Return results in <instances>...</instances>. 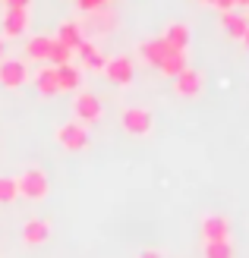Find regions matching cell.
Here are the masks:
<instances>
[{"label": "cell", "mask_w": 249, "mask_h": 258, "mask_svg": "<svg viewBox=\"0 0 249 258\" xmlns=\"http://www.w3.org/2000/svg\"><path fill=\"white\" fill-rule=\"evenodd\" d=\"M16 186H19V196L32 199V202H38V199L47 196V176H44V170H38V167L25 170V173L16 179Z\"/></svg>", "instance_id": "6da1fadb"}, {"label": "cell", "mask_w": 249, "mask_h": 258, "mask_svg": "<svg viewBox=\"0 0 249 258\" xmlns=\"http://www.w3.org/2000/svg\"><path fill=\"white\" fill-rule=\"evenodd\" d=\"M120 123H123V129H126L129 136H148V133H152V126H155L152 113H148V110H142V107H129V110H123Z\"/></svg>", "instance_id": "7a4b0ae2"}, {"label": "cell", "mask_w": 249, "mask_h": 258, "mask_svg": "<svg viewBox=\"0 0 249 258\" xmlns=\"http://www.w3.org/2000/svg\"><path fill=\"white\" fill-rule=\"evenodd\" d=\"M57 142L67 151H85L88 148V133H85L82 123H67V126L57 129Z\"/></svg>", "instance_id": "3957f363"}, {"label": "cell", "mask_w": 249, "mask_h": 258, "mask_svg": "<svg viewBox=\"0 0 249 258\" xmlns=\"http://www.w3.org/2000/svg\"><path fill=\"white\" fill-rule=\"evenodd\" d=\"M29 79V67L22 60H4L0 63V85L4 88H19Z\"/></svg>", "instance_id": "277c9868"}, {"label": "cell", "mask_w": 249, "mask_h": 258, "mask_svg": "<svg viewBox=\"0 0 249 258\" xmlns=\"http://www.w3.org/2000/svg\"><path fill=\"white\" fill-rule=\"evenodd\" d=\"M202 236H205V242H227V239H230V224H227V217L208 214L205 221H202Z\"/></svg>", "instance_id": "5b68a950"}, {"label": "cell", "mask_w": 249, "mask_h": 258, "mask_svg": "<svg viewBox=\"0 0 249 258\" xmlns=\"http://www.w3.org/2000/svg\"><path fill=\"white\" fill-rule=\"evenodd\" d=\"M174 88H177L180 98H195V95L202 92V73L186 67L180 76H174Z\"/></svg>", "instance_id": "8992f818"}, {"label": "cell", "mask_w": 249, "mask_h": 258, "mask_svg": "<svg viewBox=\"0 0 249 258\" xmlns=\"http://www.w3.org/2000/svg\"><path fill=\"white\" fill-rule=\"evenodd\" d=\"M133 60H126V57H114L108 60V67H104V76L114 82V85H129L133 82Z\"/></svg>", "instance_id": "52a82bcc"}, {"label": "cell", "mask_w": 249, "mask_h": 258, "mask_svg": "<svg viewBox=\"0 0 249 258\" xmlns=\"http://www.w3.org/2000/svg\"><path fill=\"white\" fill-rule=\"evenodd\" d=\"M73 107H76V117H79L82 123H95L101 117V101L91 92H79V98H76Z\"/></svg>", "instance_id": "ba28073f"}, {"label": "cell", "mask_w": 249, "mask_h": 258, "mask_svg": "<svg viewBox=\"0 0 249 258\" xmlns=\"http://www.w3.org/2000/svg\"><path fill=\"white\" fill-rule=\"evenodd\" d=\"M167 50H170V44L164 41V38H152V41H142V44H139L142 60L152 63V67H161V60L167 57Z\"/></svg>", "instance_id": "9c48e42d"}, {"label": "cell", "mask_w": 249, "mask_h": 258, "mask_svg": "<svg viewBox=\"0 0 249 258\" xmlns=\"http://www.w3.org/2000/svg\"><path fill=\"white\" fill-rule=\"evenodd\" d=\"M29 29V10H7L4 16V35L7 38H19Z\"/></svg>", "instance_id": "30bf717a"}, {"label": "cell", "mask_w": 249, "mask_h": 258, "mask_svg": "<svg viewBox=\"0 0 249 258\" xmlns=\"http://www.w3.org/2000/svg\"><path fill=\"white\" fill-rule=\"evenodd\" d=\"M57 85H60V92H76V88H82V70L73 67V63L57 67Z\"/></svg>", "instance_id": "8fae6325"}, {"label": "cell", "mask_w": 249, "mask_h": 258, "mask_svg": "<svg viewBox=\"0 0 249 258\" xmlns=\"http://www.w3.org/2000/svg\"><path fill=\"white\" fill-rule=\"evenodd\" d=\"M47 236H51L47 221H25V227H22V239L29 242V246H41V242H47Z\"/></svg>", "instance_id": "7c38bea8"}, {"label": "cell", "mask_w": 249, "mask_h": 258, "mask_svg": "<svg viewBox=\"0 0 249 258\" xmlns=\"http://www.w3.org/2000/svg\"><path fill=\"white\" fill-rule=\"evenodd\" d=\"M158 70L167 76V79L180 76L183 70H186V50H174V47H170V50H167V57L161 60V67H158Z\"/></svg>", "instance_id": "4fadbf2b"}, {"label": "cell", "mask_w": 249, "mask_h": 258, "mask_svg": "<svg viewBox=\"0 0 249 258\" xmlns=\"http://www.w3.org/2000/svg\"><path fill=\"white\" fill-rule=\"evenodd\" d=\"M76 54L82 57V63H85L88 70H101V73H104V67H108V57H104L95 44H88V41H82L79 47H76Z\"/></svg>", "instance_id": "5bb4252c"}, {"label": "cell", "mask_w": 249, "mask_h": 258, "mask_svg": "<svg viewBox=\"0 0 249 258\" xmlns=\"http://www.w3.org/2000/svg\"><path fill=\"white\" fill-rule=\"evenodd\" d=\"M57 41H60V44H67L73 54H76V47L82 44V25H79V22H63V25H60V32H57Z\"/></svg>", "instance_id": "9a60e30c"}, {"label": "cell", "mask_w": 249, "mask_h": 258, "mask_svg": "<svg viewBox=\"0 0 249 258\" xmlns=\"http://www.w3.org/2000/svg\"><path fill=\"white\" fill-rule=\"evenodd\" d=\"M221 29H224L230 38H243L246 35V29H249V22L240 16V13H221Z\"/></svg>", "instance_id": "2e32d148"}, {"label": "cell", "mask_w": 249, "mask_h": 258, "mask_svg": "<svg viewBox=\"0 0 249 258\" xmlns=\"http://www.w3.org/2000/svg\"><path fill=\"white\" fill-rule=\"evenodd\" d=\"M164 41L174 47V50H186L189 44V29L183 22H174V25H167V32H164Z\"/></svg>", "instance_id": "e0dca14e"}, {"label": "cell", "mask_w": 249, "mask_h": 258, "mask_svg": "<svg viewBox=\"0 0 249 258\" xmlns=\"http://www.w3.org/2000/svg\"><path fill=\"white\" fill-rule=\"evenodd\" d=\"M35 82H38V92H41V95H57V92H60V85H57V67L38 70Z\"/></svg>", "instance_id": "ac0fdd59"}, {"label": "cell", "mask_w": 249, "mask_h": 258, "mask_svg": "<svg viewBox=\"0 0 249 258\" xmlns=\"http://www.w3.org/2000/svg\"><path fill=\"white\" fill-rule=\"evenodd\" d=\"M51 44H54V38H47V35H38L29 41V47H25V54H29L32 60H47L51 54Z\"/></svg>", "instance_id": "d6986e66"}, {"label": "cell", "mask_w": 249, "mask_h": 258, "mask_svg": "<svg viewBox=\"0 0 249 258\" xmlns=\"http://www.w3.org/2000/svg\"><path fill=\"white\" fill-rule=\"evenodd\" d=\"M47 63L51 67H63V63H73V50L67 44H60L54 38V44H51V54H47Z\"/></svg>", "instance_id": "ffe728a7"}, {"label": "cell", "mask_w": 249, "mask_h": 258, "mask_svg": "<svg viewBox=\"0 0 249 258\" xmlns=\"http://www.w3.org/2000/svg\"><path fill=\"white\" fill-rule=\"evenodd\" d=\"M19 199V186L13 176H0V205H10Z\"/></svg>", "instance_id": "44dd1931"}, {"label": "cell", "mask_w": 249, "mask_h": 258, "mask_svg": "<svg viewBox=\"0 0 249 258\" xmlns=\"http://www.w3.org/2000/svg\"><path fill=\"white\" fill-rule=\"evenodd\" d=\"M205 258H233L230 239L227 242H205Z\"/></svg>", "instance_id": "7402d4cb"}, {"label": "cell", "mask_w": 249, "mask_h": 258, "mask_svg": "<svg viewBox=\"0 0 249 258\" xmlns=\"http://www.w3.org/2000/svg\"><path fill=\"white\" fill-rule=\"evenodd\" d=\"M108 7V0H79V10L82 13H101Z\"/></svg>", "instance_id": "603a6c76"}, {"label": "cell", "mask_w": 249, "mask_h": 258, "mask_svg": "<svg viewBox=\"0 0 249 258\" xmlns=\"http://www.w3.org/2000/svg\"><path fill=\"white\" fill-rule=\"evenodd\" d=\"M4 4H7V10H29L32 0H4Z\"/></svg>", "instance_id": "cb8c5ba5"}, {"label": "cell", "mask_w": 249, "mask_h": 258, "mask_svg": "<svg viewBox=\"0 0 249 258\" xmlns=\"http://www.w3.org/2000/svg\"><path fill=\"white\" fill-rule=\"evenodd\" d=\"M212 7H218L221 13H230V10L237 7V4H233V0H212Z\"/></svg>", "instance_id": "d4e9b609"}, {"label": "cell", "mask_w": 249, "mask_h": 258, "mask_svg": "<svg viewBox=\"0 0 249 258\" xmlns=\"http://www.w3.org/2000/svg\"><path fill=\"white\" fill-rule=\"evenodd\" d=\"M139 258H161V255H158V252H142Z\"/></svg>", "instance_id": "484cf974"}, {"label": "cell", "mask_w": 249, "mask_h": 258, "mask_svg": "<svg viewBox=\"0 0 249 258\" xmlns=\"http://www.w3.org/2000/svg\"><path fill=\"white\" fill-rule=\"evenodd\" d=\"M233 4H237V7H249V0H233Z\"/></svg>", "instance_id": "4316f807"}, {"label": "cell", "mask_w": 249, "mask_h": 258, "mask_svg": "<svg viewBox=\"0 0 249 258\" xmlns=\"http://www.w3.org/2000/svg\"><path fill=\"white\" fill-rule=\"evenodd\" d=\"M243 44H246V47H249V29H246V35H243Z\"/></svg>", "instance_id": "83f0119b"}, {"label": "cell", "mask_w": 249, "mask_h": 258, "mask_svg": "<svg viewBox=\"0 0 249 258\" xmlns=\"http://www.w3.org/2000/svg\"><path fill=\"white\" fill-rule=\"evenodd\" d=\"M0 57H4V38H0Z\"/></svg>", "instance_id": "f1b7e54d"}, {"label": "cell", "mask_w": 249, "mask_h": 258, "mask_svg": "<svg viewBox=\"0 0 249 258\" xmlns=\"http://www.w3.org/2000/svg\"><path fill=\"white\" fill-rule=\"evenodd\" d=\"M199 4H208V7H212V0H199Z\"/></svg>", "instance_id": "f546056e"}]
</instances>
